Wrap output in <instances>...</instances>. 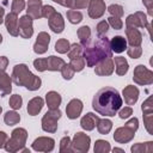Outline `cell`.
<instances>
[{"instance_id": "12", "label": "cell", "mask_w": 153, "mask_h": 153, "mask_svg": "<svg viewBox=\"0 0 153 153\" xmlns=\"http://www.w3.org/2000/svg\"><path fill=\"white\" fill-rule=\"evenodd\" d=\"M55 147V141L51 137L41 136L32 142V149L37 152H51Z\"/></svg>"}, {"instance_id": "19", "label": "cell", "mask_w": 153, "mask_h": 153, "mask_svg": "<svg viewBox=\"0 0 153 153\" xmlns=\"http://www.w3.org/2000/svg\"><path fill=\"white\" fill-rule=\"evenodd\" d=\"M139 88L134 85H128L123 88L122 96L124 98V102L127 105H134L139 99Z\"/></svg>"}, {"instance_id": "22", "label": "cell", "mask_w": 153, "mask_h": 153, "mask_svg": "<svg viewBox=\"0 0 153 153\" xmlns=\"http://www.w3.org/2000/svg\"><path fill=\"white\" fill-rule=\"evenodd\" d=\"M98 121H99V117H98L97 115H94V114H92V112H87L85 116L81 117V120H80V126H81V128H82L84 130L90 131V130H93V129L96 128Z\"/></svg>"}, {"instance_id": "42", "label": "cell", "mask_w": 153, "mask_h": 153, "mask_svg": "<svg viewBox=\"0 0 153 153\" xmlns=\"http://www.w3.org/2000/svg\"><path fill=\"white\" fill-rule=\"evenodd\" d=\"M143 122L147 131L153 135V112H146L143 114Z\"/></svg>"}, {"instance_id": "40", "label": "cell", "mask_w": 153, "mask_h": 153, "mask_svg": "<svg viewBox=\"0 0 153 153\" xmlns=\"http://www.w3.org/2000/svg\"><path fill=\"white\" fill-rule=\"evenodd\" d=\"M108 11H109L110 16H112V17H118V18H121V17L123 16V13H124L123 7H122L121 5H117V4L110 5V6L108 7Z\"/></svg>"}, {"instance_id": "18", "label": "cell", "mask_w": 153, "mask_h": 153, "mask_svg": "<svg viewBox=\"0 0 153 153\" xmlns=\"http://www.w3.org/2000/svg\"><path fill=\"white\" fill-rule=\"evenodd\" d=\"M48 25L53 32L61 33L65 29V20L62 14L59 12H55L50 18H48Z\"/></svg>"}, {"instance_id": "26", "label": "cell", "mask_w": 153, "mask_h": 153, "mask_svg": "<svg viewBox=\"0 0 153 153\" xmlns=\"http://www.w3.org/2000/svg\"><path fill=\"white\" fill-rule=\"evenodd\" d=\"M45 102H47V105L49 109H59V106L62 102V98H61L60 93H57L56 91H49L45 94Z\"/></svg>"}, {"instance_id": "6", "label": "cell", "mask_w": 153, "mask_h": 153, "mask_svg": "<svg viewBox=\"0 0 153 153\" xmlns=\"http://www.w3.org/2000/svg\"><path fill=\"white\" fill-rule=\"evenodd\" d=\"M66 62L57 56H49V57H44V59H36L33 61V67L38 71V72H45V71H60L62 68V66Z\"/></svg>"}, {"instance_id": "53", "label": "cell", "mask_w": 153, "mask_h": 153, "mask_svg": "<svg viewBox=\"0 0 153 153\" xmlns=\"http://www.w3.org/2000/svg\"><path fill=\"white\" fill-rule=\"evenodd\" d=\"M4 16H5V10H4V7L0 6V24L4 22Z\"/></svg>"}, {"instance_id": "43", "label": "cell", "mask_w": 153, "mask_h": 153, "mask_svg": "<svg viewBox=\"0 0 153 153\" xmlns=\"http://www.w3.org/2000/svg\"><path fill=\"white\" fill-rule=\"evenodd\" d=\"M126 50H127L128 56L131 57V59H139L141 56V54H142L141 45H137V47H130L129 45V48H127Z\"/></svg>"}, {"instance_id": "7", "label": "cell", "mask_w": 153, "mask_h": 153, "mask_svg": "<svg viewBox=\"0 0 153 153\" xmlns=\"http://www.w3.org/2000/svg\"><path fill=\"white\" fill-rule=\"evenodd\" d=\"M60 117V109H49L42 117V129L47 133H55L57 130V120Z\"/></svg>"}, {"instance_id": "21", "label": "cell", "mask_w": 153, "mask_h": 153, "mask_svg": "<svg viewBox=\"0 0 153 153\" xmlns=\"http://www.w3.org/2000/svg\"><path fill=\"white\" fill-rule=\"evenodd\" d=\"M126 35H127V41H128L130 47L141 45V43H142V33L140 32L139 29L127 27L126 29Z\"/></svg>"}, {"instance_id": "28", "label": "cell", "mask_w": 153, "mask_h": 153, "mask_svg": "<svg viewBox=\"0 0 153 153\" xmlns=\"http://www.w3.org/2000/svg\"><path fill=\"white\" fill-rule=\"evenodd\" d=\"M114 61H115L116 74H117V75H124V74H127L128 68H129V65H128V61L126 60V57L116 56Z\"/></svg>"}, {"instance_id": "23", "label": "cell", "mask_w": 153, "mask_h": 153, "mask_svg": "<svg viewBox=\"0 0 153 153\" xmlns=\"http://www.w3.org/2000/svg\"><path fill=\"white\" fill-rule=\"evenodd\" d=\"M44 105V100L41 97H35L29 100L27 103V112L30 116H36L41 112L42 108Z\"/></svg>"}, {"instance_id": "30", "label": "cell", "mask_w": 153, "mask_h": 153, "mask_svg": "<svg viewBox=\"0 0 153 153\" xmlns=\"http://www.w3.org/2000/svg\"><path fill=\"white\" fill-rule=\"evenodd\" d=\"M130 151L133 153H151L153 152V142L152 141H148V142H145V143H135L131 146Z\"/></svg>"}, {"instance_id": "31", "label": "cell", "mask_w": 153, "mask_h": 153, "mask_svg": "<svg viewBox=\"0 0 153 153\" xmlns=\"http://www.w3.org/2000/svg\"><path fill=\"white\" fill-rule=\"evenodd\" d=\"M97 130L99 131V134L102 135H106L110 133L111 128H112V122L108 118H99V121L97 122Z\"/></svg>"}, {"instance_id": "36", "label": "cell", "mask_w": 153, "mask_h": 153, "mask_svg": "<svg viewBox=\"0 0 153 153\" xmlns=\"http://www.w3.org/2000/svg\"><path fill=\"white\" fill-rule=\"evenodd\" d=\"M69 47H71V44H69V42H68L66 38H60V39L55 43V50H56L57 53H60V54H66V53H68Z\"/></svg>"}, {"instance_id": "16", "label": "cell", "mask_w": 153, "mask_h": 153, "mask_svg": "<svg viewBox=\"0 0 153 153\" xmlns=\"http://www.w3.org/2000/svg\"><path fill=\"white\" fill-rule=\"evenodd\" d=\"M82 111V102L78 98H73L66 106V114L69 120H75Z\"/></svg>"}, {"instance_id": "5", "label": "cell", "mask_w": 153, "mask_h": 153, "mask_svg": "<svg viewBox=\"0 0 153 153\" xmlns=\"http://www.w3.org/2000/svg\"><path fill=\"white\" fill-rule=\"evenodd\" d=\"M26 139H27V131L24 128H16L11 133V137L7 139L4 147L7 152H11V153L22 151L25 147Z\"/></svg>"}, {"instance_id": "51", "label": "cell", "mask_w": 153, "mask_h": 153, "mask_svg": "<svg viewBox=\"0 0 153 153\" xmlns=\"http://www.w3.org/2000/svg\"><path fill=\"white\" fill-rule=\"evenodd\" d=\"M8 65V59L6 56H0V72H5Z\"/></svg>"}, {"instance_id": "55", "label": "cell", "mask_w": 153, "mask_h": 153, "mask_svg": "<svg viewBox=\"0 0 153 153\" xmlns=\"http://www.w3.org/2000/svg\"><path fill=\"white\" fill-rule=\"evenodd\" d=\"M53 1H54V2H57V4H60V5L62 4V0H53Z\"/></svg>"}, {"instance_id": "1", "label": "cell", "mask_w": 153, "mask_h": 153, "mask_svg": "<svg viewBox=\"0 0 153 153\" xmlns=\"http://www.w3.org/2000/svg\"><path fill=\"white\" fill-rule=\"evenodd\" d=\"M122 97L120 92L110 86H105L96 92L92 99V108L102 116L112 117L122 106Z\"/></svg>"}, {"instance_id": "33", "label": "cell", "mask_w": 153, "mask_h": 153, "mask_svg": "<svg viewBox=\"0 0 153 153\" xmlns=\"http://www.w3.org/2000/svg\"><path fill=\"white\" fill-rule=\"evenodd\" d=\"M66 16L71 24H79L82 20V13L76 10H68Z\"/></svg>"}, {"instance_id": "3", "label": "cell", "mask_w": 153, "mask_h": 153, "mask_svg": "<svg viewBox=\"0 0 153 153\" xmlns=\"http://www.w3.org/2000/svg\"><path fill=\"white\" fill-rule=\"evenodd\" d=\"M12 81L18 85V86H24L25 88H27L29 91H36L41 87L42 85V80L41 78L36 76L35 74H32L30 72V69L27 68L26 65L24 63H19L13 67L12 71Z\"/></svg>"}, {"instance_id": "20", "label": "cell", "mask_w": 153, "mask_h": 153, "mask_svg": "<svg viewBox=\"0 0 153 153\" xmlns=\"http://www.w3.org/2000/svg\"><path fill=\"white\" fill-rule=\"evenodd\" d=\"M42 0H27V10L26 14L32 19L42 18Z\"/></svg>"}, {"instance_id": "46", "label": "cell", "mask_w": 153, "mask_h": 153, "mask_svg": "<svg viewBox=\"0 0 153 153\" xmlns=\"http://www.w3.org/2000/svg\"><path fill=\"white\" fill-rule=\"evenodd\" d=\"M108 30H109V24L106 20H102L97 24V35L104 36V35H106Z\"/></svg>"}, {"instance_id": "44", "label": "cell", "mask_w": 153, "mask_h": 153, "mask_svg": "<svg viewBox=\"0 0 153 153\" xmlns=\"http://www.w3.org/2000/svg\"><path fill=\"white\" fill-rule=\"evenodd\" d=\"M25 8V1L24 0H13L11 5V12L18 14Z\"/></svg>"}, {"instance_id": "49", "label": "cell", "mask_w": 153, "mask_h": 153, "mask_svg": "<svg viewBox=\"0 0 153 153\" xmlns=\"http://www.w3.org/2000/svg\"><path fill=\"white\" fill-rule=\"evenodd\" d=\"M133 115V109L130 106H124L123 109L120 110L118 112V116L121 120H126V118H129L130 116Z\"/></svg>"}, {"instance_id": "45", "label": "cell", "mask_w": 153, "mask_h": 153, "mask_svg": "<svg viewBox=\"0 0 153 153\" xmlns=\"http://www.w3.org/2000/svg\"><path fill=\"white\" fill-rule=\"evenodd\" d=\"M108 24H109L110 26H112L115 30H121V29L123 27V22H122L121 18H118V17H112V16H110V17L108 18Z\"/></svg>"}, {"instance_id": "10", "label": "cell", "mask_w": 153, "mask_h": 153, "mask_svg": "<svg viewBox=\"0 0 153 153\" xmlns=\"http://www.w3.org/2000/svg\"><path fill=\"white\" fill-rule=\"evenodd\" d=\"M90 143H91L90 136L86 135L82 131H79V133H76L73 136V140H72V149H73V152L86 153L90 149Z\"/></svg>"}, {"instance_id": "25", "label": "cell", "mask_w": 153, "mask_h": 153, "mask_svg": "<svg viewBox=\"0 0 153 153\" xmlns=\"http://www.w3.org/2000/svg\"><path fill=\"white\" fill-rule=\"evenodd\" d=\"M110 48L112 51L120 54L123 53L128 47H127V39L123 36H115L110 41Z\"/></svg>"}, {"instance_id": "34", "label": "cell", "mask_w": 153, "mask_h": 153, "mask_svg": "<svg viewBox=\"0 0 153 153\" xmlns=\"http://www.w3.org/2000/svg\"><path fill=\"white\" fill-rule=\"evenodd\" d=\"M94 153H108L111 151L110 143L105 140H97L94 143V148H93Z\"/></svg>"}, {"instance_id": "29", "label": "cell", "mask_w": 153, "mask_h": 153, "mask_svg": "<svg viewBox=\"0 0 153 153\" xmlns=\"http://www.w3.org/2000/svg\"><path fill=\"white\" fill-rule=\"evenodd\" d=\"M76 33H78L80 44H81L82 47H85L86 44H88V42H90V39H91V29H90V26L82 25L81 27L78 29Z\"/></svg>"}, {"instance_id": "2", "label": "cell", "mask_w": 153, "mask_h": 153, "mask_svg": "<svg viewBox=\"0 0 153 153\" xmlns=\"http://www.w3.org/2000/svg\"><path fill=\"white\" fill-rule=\"evenodd\" d=\"M111 56L112 50L110 48V41L105 35H97L91 43L88 42V44L82 48V57L87 67H94L98 62Z\"/></svg>"}, {"instance_id": "50", "label": "cell", "mask_w": 153, "mask_h": 153, "mask_svg": "<svg viewBox=\"0 0 153 153\" xmlns=\"http://www.w3.org/2000/svg\"><path fill=\"white\" fill-rule=\"evenodd\" d=\"M142 4L146 6L148 16L152 17L153 16V12H152V10H153V0H142Z\"/></svg>"}, {"instance_id": "4", "label": "cell", "mask_w": 153, "mask_h": 153, "mask_svg": "<svg viewBox=\"0 0 153 153\" xmlns=\"http://www.w3.org/2000/svg\"><path fill=\"white\" fill-rule=\"evenodd\" d=\"M137 128H139V120L136 117H133L123 127H120L115 130L114 140L118 143H127L133 140Z\"/></svg>"}, {"instance_id": "48", "label": "cell", "mask_w": 153, "mask_h": 153, "mask_svg": "<svg viewBox=\"0 0 153 153\" xmlns=\"http://www.w3.org/2000/svg\"><path fill=\"white\" fill-rule=\"evenodd\" d=\"M55 12H56L55 8H54L53 6H50V5L42 6V17H44V18H47V19L50 18Z\"/></svg>"}, {"instance_id": "41", "label": "cell", "mask_w": 153, "mask_h": 153, "mask_svg": "<svg viewBox=\"0 0 153 153\" xmlns=\"http://www.w3.org/2000/svg\"><path fill=\"white\" fill-rule=\"evenodd\" d=\"M60 72H61V74H62V78L66 79V80H71V79L73 78L74 73H75L74 69L71 67L69 63H65V65L62 66V68L60 69Z\"/></svg>"}, {"instance_id": "38", "label": "cell", "mask_w": 153, "mask_h": 153, "mask_svg": "<svg viewBox=\"0 0 153 153\" xmlns=\"http://www.w3.org/2000/svg\"><path fill=\"white\" fill-rule=\"evenodd\" d=\"M60 152L61 153H68V152H73L72 149V140L69 136H65L61 139L60 141Z\"/></svg>"}, {"instance_id": "37", "label": "cell", "mask_w": 153, "mask_h": 153, "mask_svg": "<svg viewBox=\"0 0 153 153\" xmlns=\"http://www.w3.org/2000/svg\"><path fill=\"white\" fill-rule=\"evenodd\" d=\"M69 65L74 69V72H81L84 69V67H85V60H84L82 56H78V57L71 59Z\"/></svg>"}, {"instance_id": "52", "label": "cell", "mask_w": 153, "mask_h": 153, "mask_svg": "<svg viewBox=\"0 0 153 153\" xmlns=\"http://www.w3.org/2000/svg\"><path fill=\"white\" fill-rule=\"evenodd\" d=\"M7 139H8L7 134H6L5 131H0V148H2V147L5 146V143H6Z\"/></svg>"}, {"instance_id": "39", "label": "cell", "mask_w": 153, "mask_h": 153, "mask_svg": "<svg viewBox=\"0 0 153 153\" xmlns=\"http://www.w3.org/2000/svg\"><path fill=\"white\" fill-rule=\"evenodd\" d=\"M8 104H10V106H11L13 110H18V109H20V108H22L23 98H22L19 94H12V96L10 97Z\"/></svg>"}, {"instance_id": "35", "label": "cell", "mask_w": 153, "mask_h": 153, "mask_svg": "<svg viewBox=\"0 0 153 153\" xmlns=\"http://www.w3.org/2000/svg\"><path fill=\"white\" fill-rule=\"evenodd\" d=\"M82 45L80 43H73L71 47H69V50H68V57L69 60L71 59H74V57H78V56H82Z\"/></svg>"}, {"instance_id": "54", "label": "cell", "mask_w": 153, "mask_h": 153, "mask_svg": "<svg viewBox=\"0 0 153 153\" xmlns=\"http://www.w3.org/2000/svg\"><path fill=\"white\" fill-rule=\"evenodd\" d=\"M112 151H114V152H121V153H124V151H123L122 148H114Z\"/></svg>"}, {"instance_id": "17", "label": "cell", "mask_w": 153, "mask_h": 153, "mask_svg": "<svg viewBox=\"0 0 153 153\" xmlns=\"http://www.w3.org/2000/svg\"><path fill=\"white\" fill-rule=\"evenodd\" d=\"M18 14L13 13V12H10L8 14H6L4 22H5V25H6V29H7V32L13 36V37H17L19 36V32H18Z\"/></svg>"}, {"instance_id": "13", "label": "cell", "mask_w": 153, "mask_h": 153, "mask_svg": "<svg viewBox=\"0 0 153 153\" xmlns=\"http://www.w3.org/2000/svg\"><path fill=\"white\" fill-rule=\"evenodd\" d=\"M49 43H50V36L48 35V32L45 31H41L38 35H37V38H36V42L33 44V51L36 54H44L47 50H48V47H49Z\"/></svg>"}, {"instance_id": "24", "label": "cell", "mask_w": 153, "mask_h": 153, "mask_svg": "<svg viewBox=\"0 0 153 153\" xmlns=\"http://www.w3.org/2000/svg\"><path fill=\"white\" fill-rule=\"evenodd\" d=\"M12 91V78L5 73V72H0V92L1 96H6L10 94Z\"/></svg>"}, {"instance_id": "47", "label": "cell", "mask_w": 153, "mask_h": 153, "mask_svg": "<svg viewBox=\"0 0 153 153\" xmlns=\"http://www.w3.org/2000/svg\"><path fill=\"white\" fill-rule=\"evenodd\" d=\"M141 110L143 114L146 112H153V103H152V96H149L141 105Z\"/></svg>"}, {"instance_id": "15", "label": "cell", "mask_w": 153, "mask_h": 153, "mask_svg": "<svg viewBox=\"0 0 153 153\" xmlns=\"http://www.w3.org/2000/svg\"><path fill=\"white\" fill-rule=\"evenodd\" d=\"M87 7H88V16L92 19L100 18L106 10L105 2L103 0H90V4Z\"/></svg>"}, {"instance_id": "9", "label": "cell", "mask_w": 153, "mask_h": 153, "mask_svg": "<svg viewBox=\"0 0 153 153\" xmlns=\"http://www.w3.org/2000/svg\"><path fill=\"white\" fill-rule=\"evenodd\" d=\"M133 80L137 85H151L153 82V72L143 65H137L134 68Z\"/></svg>"}, {"instance_id": "8", "label": "cell", "mask_w": 153, "mask_h": 153, "mask_svg": "<svg viewBox=\"0 0 153 153\" xmlns=\"http://www.w3.org/2000/svg\"><path fill=\"white\" fill-rule=\"evenodd\" d=\"M126 26L127 27H146L148 30V35L151 36V24L148 23V19L143 12H135L134 14H129L126 19Z\"/></svg>"}, {"instance_id": "27", "label": "cell", "mask_w": 153, "mask_h": 153, "mask_svg": "<svg viewBox=\"0 0 153 153\" xmlns=\"http://www.w3.org/2000/svg\"><path fill=\"white\" fill-rule=\"evenodd\" d=\"M90 4V0H62V6L69 10H81L86 8Z\"/></svg>"}, {"instance_id": "57", "label": "cell", "mask_w": 153, "mask_h": 153, "mask_svg": "<svg viewBox=\"0 0 153 153\" xmlns=\"http://www.w3.org/2000/svg\"><path fill=\"white\" fill-rule=\"evenodd\" d=\"M1 112H2V108L0 106V114H1Z\"/></svg>"}, {"instance_id": "32", "label": "cell", "mask_w": 153, "mask_h": 153, "mask_svg": "<svg viewBox=\"0 0 153 153\" xmlns=\"http://www.w3.org/2000/svg\"><path fill=\"white\" fill-rule=\"evenodd\" d=\"M20 121V116L19 114L16 111V110H12V111H7L4 116V122L7 124V126H16L18 124Z\"/></svg>"}, {"instance_id": "11", "label": "cell", "mask_w": 153, "mask_h": 153, "mask_svg": "<svg viewBox=\"0 0 153 153\" xmlns=\"http://www.w3.org/2000/svg\"><path fill=\"white\" fill-rule=\"evenodd\" d=\"M32 18L27 14L20 17L18 20V32L22 38H30L33 35V27H32Z\"/></svg>"}, {"instance_id": "14", "label": "cell", "mask_w": 153, "mask_h": 153, "mask_svg": "<svg viewBox=\"0 0 153 153\" xmlns=\"http://www.w3.org/2000/svg\"><path fill=\"white\" fill-rule=\"evenodd\" d=\"M114 60L112 57H106L105 60L98 62L94 68V73L99 76H108L114 73Z\"/></svg>"}, {"instance_id": "56", "label": "cell", "mask_w": 153, "mask_h": 153, "mask_svg": "<svg viewBox=\"0 0 153 153\" xmlns=\"http://www.w3.org/2000/svg\"><path fill=\"white\" fill-rule=\"evenodd\" d=\"M2 43V36H1V33H0V44Z\"/></svg>"}]
</instances>
